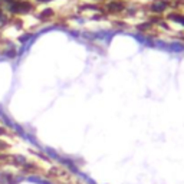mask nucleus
<instances>
[{
  "mask_svg": "<svg viewBox=\"0 0 184 184\" xmlns=\"http://www.w3.org/2000/svg\"><path fill=\"white\" fill-rule=\"evenodd\" d=\"M46 153H48L49 155H51V157H53L55 160H61V157H59V155H58L56 153H55V151H52L51 148H46Z\"/></svg>",
  "mask_w": 184,
  "mask_h": 184,
  "instance_id": "nucleus-9",
  "label": "nucleus"
},
{
  "mask_svg": "<svg viewBox=\"0 0 184 184\" xmlns=\"http://www.w3.org/2000/svg\"><path fill=\"white\" fill-rule=\"evenodd\" d=\"M27 181H32V183H36V184H51L49 181H45V180H41V178L35 177V176H30L27 178Z\"/></svg>",
  "mask_w": 184,
  "mask_h": 184,
  "instance_id": "nucleus-7",
  "label": "nucleus"
},
{
  "mask_svg": "<svg viewBox=\"0 0 184 184\" xmlns=\"http://www.w3.org/2000/svg\"><path fill=\"white\" fill-rule=\"evenodd\" d=\"M14 161H16V164H26V158L22 157V155H17V157H14Z\"/></svg>",
  "mask_w": 184,
  "mask_h": 184,
  "instance_id": "nucleus-10",
  "label": "nucleus"
},
{
  "mask_svg": "<svg viewBox=\"0 0 184 184\" xmlns=\"http://www.w3.org/2000/svg\"><path fill=\"white\" fill-rule=\"evenodd\" d=\"M32 10H33V4H30L29 2H24V0L10 3V9H9L10 13H29Z\"/></svg>",
  "mask_w": 184,
  "mask_h": 184,
  "instance_id": "nucleus-1",
  "label": "nucleus"
},
{
  "mask_svg": "<svg viewBox=\"0 0 184 184\" xmlns=\"http://www.w3.org/2000/svg\"><path fill=\"white\" fill-rule=\"evenodd\" d=\"M6 23H7V17L4 16V14H2V16H0V26H4Z\"/></svg>",
  "mask_w": 184,
  "mask_h": 184,
  "instance_id": "nucleus-12",
  "label": "nucleus"
},
{
  "mask_svg": "<svg viewBox=\"0 0 184 184\" xmlns=\"http://www.w3.org/2000/svg\"><path fill=\"white\" fill-rule=\"evenodd\" d=\"M150 26H151V23H141L140 26H138V29H140V30H145V29H148Z\"/></svg>",
  "mask_w": 184,
  "mask_h": 184,
  "instance_id": "nucleus-11",
  "label": "nucleus"
},
{
  "mask_svg": "<svg viewBox=\"0 0 184 184\" xmlns=\"http://www.w3.org/2000/svg\"><path fill=\"white\" fill-rule=\"evenodd\" d=\"M33 38V35H30V33H26V35H23V36H20L19 38V42L20 43H30V42H27L29 39H32Z\"/></svg>",
  "mask_w": 184,
  "mask_h": 184,
  "instance_id": "nucleus-8",
  "label": "nucleus"
},
{
  "mask_svg": "<svg viewBox=\"0 0 184 184\" xmlns=\"http://www.w3.org/2000/svg\"><path fill=\"white\" fill-rule=\"evenodd\" d=\"M106 10L112 12V13H118V12H122L124 9H125V6H124L122 2H115V0H112V2H109V3H106Z\"/></svg>",
  "mask_w": 184,
  "mask_h": 184,
  "instance_id": "nucleus-3",
  "label": "nucleus"
},
{
  "mask_svg": "<svg viewBox=\"0 0 184 184\" xmlns=\"http://www.w3.org/2000/svg\"><path fill=\"white\" fill-rule=\"evenodd\" d=\"M168 20H173V22H177V23L183 24L184 26V14H180V13H170L167 16Z\"/></svg>",
  "mask_w": 184,
  "mask_h": 184,
  "instance_id": "nucleus-5",
  "label": "nucleus"
},
{
  "mask_svg": "<svg viewBox=\"0 0 184 184\" xmlns=\"http://www.w3.org/2000/svg\"><path fill=\"white\" fill-rule=\"evenodd\" d=\"M0 116H3V112H2V109H0Z\"/></svg>",
  "mask_w": 184,
  "mask_h": 184,
  "instance_id": "nucleus-16",
  "label": "nucleus"
},
{
  "mask_svg": "<svg viewBox=\"0 0 184 184\" xmlns=\"http://www.w3.org/2000/svg\"><path fill=\"white\" fill-rule=\"evenodd\" d=\"M2 14H3V12H2V7H0V16H2Z\"/></svg>",
  "mask_w": 184,
  "mask_h": 184,
  "instance_id": "nucleus-15",
  "label": "nucleus"
},
{
  "mask_svg": "<svg viewBox=\"0 0 184 184\" xmlns=\"http://www.w3.org/2000/svg\"><path fill=\"white\" fill-rule=\"evenodd\" d=\"M3 2H6V3L10 4V3H13V2H16V0H3Z\"/></svg>",
  "mask_w": 184,
  "mask_h": 184,
  "instance_id": "nucleus-13",
  "label": "nucleus"
},
{
  "mask_svg": "<svg viewBox=\"0 0 184 184\" xmlns=\"http://www.w3.org/2000/svg\"><path fill=\"white\" fill-rule=\"evenodd\" d=\"M53 16V9H51V7H46L45 10L41 12V14H39V19H42V20H46V19H49V17Z\"/></svg>",
  "mask_w": 184,
  "mask_h": 184,
  "instance_id": "nucleus-6",
  "label": "nucleus"
},
{
  "mask_svg": "<svg viewBox=\"0 0 184 184\" xmlns=\"http://www.w3.org/2000/svg\"><path fill=\"white\" fill-rule=\"evenodd\" d=\"M39 2H43L45 3V2H51V0H39Z\"/></svg>",
  "mask_w": 184,
  "mask_h": 184,
  "instance_id": "nucleus-14",
  "label": "nucleus"
},
{
  "mask_svg": "<svg viewBox=\"0 0 184 184\" xmlns=\"http://www.w3.org/2000/svg\"><path fill=\"white\" fill-rule=\"evenodd\" d=\"M167 51L176 52V53H180V52L184 51V45L180 43V42H173V43L167 45Z\"/></svg>",
  "mask_w": 184,
  "mask_h": 184,
  "instance_id": "nucleus-4",
  "label": "nucleus"
},
{
  "mask_svg": "<svg viewBox=\"0 0 184 184\" xmlns=\"http://www.w3.org/2000/svg\"><path fill=\"white\" fill-rule=\"evenodd\" d=\"M150 9L154 13H161V12H164L165 9H168V3L165 0H155V2L151 4Z\"/></svg>",
  "mask_w": 184,
  "mask_h": 184,
  "instance_id": "nucleus-2",
  "label": "nucleus"
}]
</instances>
